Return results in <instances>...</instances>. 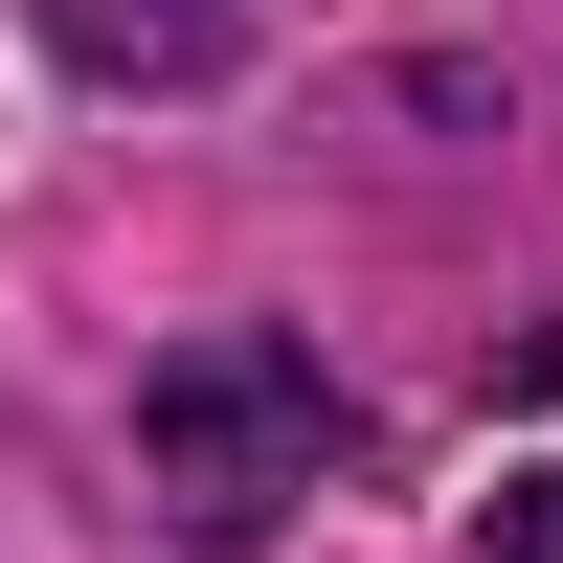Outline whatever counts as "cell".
<instances>
[{
    "label": "cell",
    "mask_w": 563,
    "mask_h": 563,
    "mask_svg": "<svg viewBox=\"0 0 563 563\" xmlns=\"http://www.w3.org/2000/svg\"><path fill=\"white\" fill-rule=\"evenodd\" d=\"M496 563H563V474H519V496H496Z\"/></svg>",
    "instance_id": "cell-3"
},
{
    "label": "cell",
    "mask_w": 563,
    "mask_h": 563,
    "mask_svg": "<svg viewBox=\"0 0 563 563\" xmlns=\"http://www.w3.org/2000/svg\"><path fill=\"white\" fill-rule=\"evenodd\" d=\"M339 451H361L339 361H316V339H271V316H203V339L135 384V474L180 496V541H249V519H294Z\"/></svg>",
    "instance_id": "cell-1"
},
{
    "label": "cell",
    "mask_w": 563,
    "mask_h": 563,
    "mask_svg": "<svg viewBox=\"0 0 563 563\" xmlns=\"http://www.w3.org/2000/svg\"><path fill=\"white\" fill-rule=\"evenodd\" d=\"M249 23L271 0H45V45L90 90H203V68H249Z\"/></svg>",
    "instance_id": "cell-2"
}]
</instances>
